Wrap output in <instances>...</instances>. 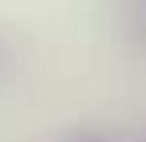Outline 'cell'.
<instances>
[{
  "label": "cell",
  "instance_id": "6da1fadb",
  "mask_svg": "<svg viewBox=\"0 0 146 142\" xmlns=\"http://www.w3.org/2000/svg\"><path fill=\"white\" fill-rule=\"evenodd\" d=\"M71 142H103V138H95V134H79V138H71Z\"/></svg>",
  "mask_w": 146,
  "mask_h": 142
}]
</instances>
